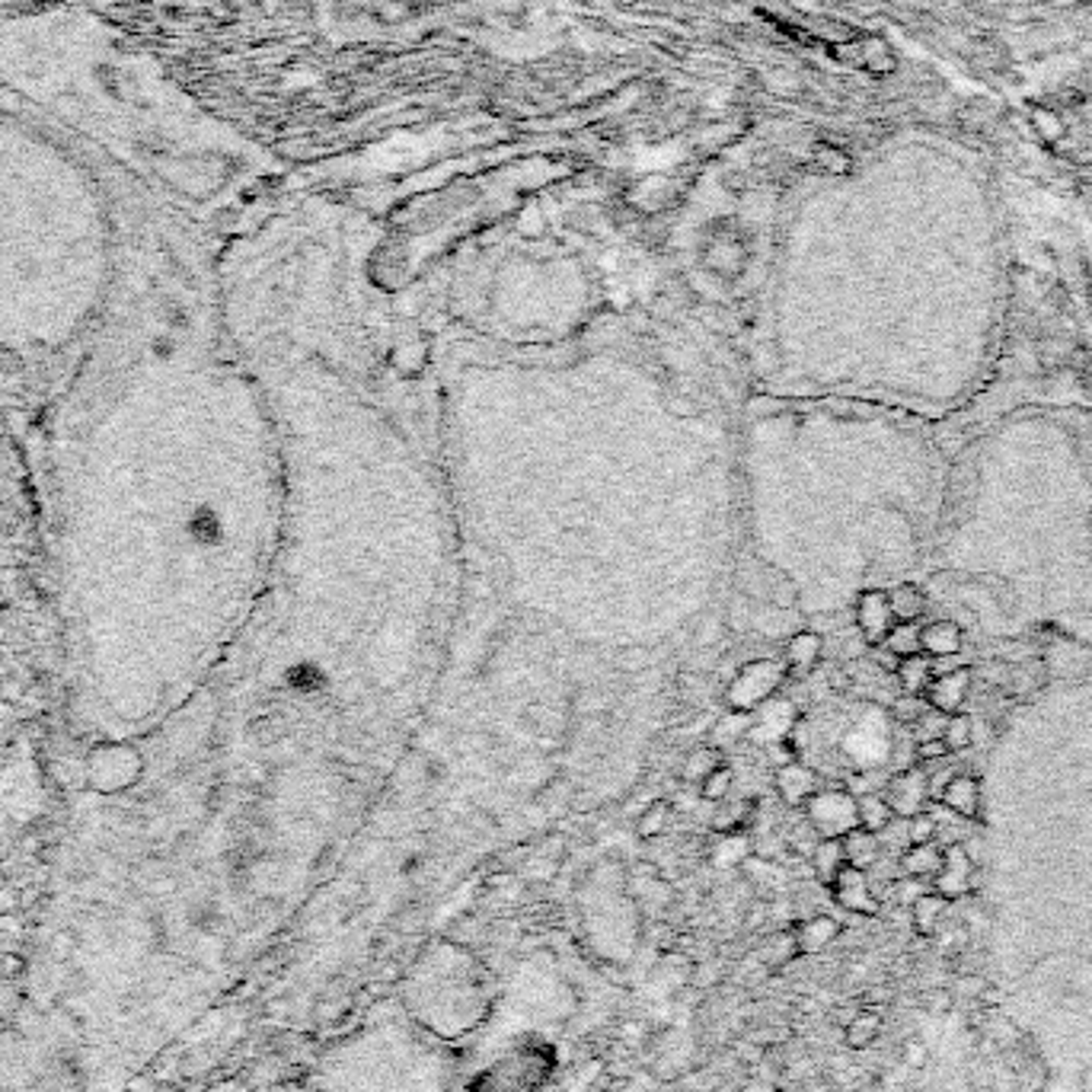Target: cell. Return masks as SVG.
I'll use <instances>...</instances> for the list:
<instances>
[{"instance_id":"f1b7e54d","label":"cell","mask_w":1092,"mask_h":1092,"mask_svg":"<svg viewBox=\"0 0 1092 1092\" xmlns=\"http://www.w3.org/2000/svg\"><path fill=\"white\" fill-rule=\"evenodd\" d=\"M882 645L889 648V652L898 655V658L920 655V652H924V645H920V623H894Z\"/></svg>"},{"instance_id":"f546056e","label":"cell","mask_w":1092,"mask_h":1092,"mask_svg":"<svg viewBox=\"0 0 1092 1092\" xmlns=\"http://www.w3.org/2000/svg\"><path fill=\"white\" fill-rule=\"evenodd\" d=\"M943 741L948 748V754H958V750H968L974 741V722L968 713H955L946 719V728H943Z\"/></svg>"},{"instance_id":"60d3db41","label":"cell","mask_w":1092,"mask_h":1092,"mask_svg":"<svg viewBox=\"0 0 1092 1092\" xmlns=\"http://www.w3.org/2000/svg\"><path fill=\"white\" fill-rule=\"evenodd\" d=\"M991 1035L1000 1048H1013V1044H1019V1028H1016L1013 1019H1006V1016H996L991 1022Z\"/></svg>"},{"instance_id":"5bb4252c","label":"cell","mask_w":1092,"mask_h":1092,"mask_svg":"<svg viewBox=\"0 0 1092 1092\" xmlns=\"http://www.w3.org/2000/svg\"><path fill=\"white\" fill-rule=\"evenodd\" d=\"M939 869H943V846H939L936 841H930V843H907V850L900 853V872H904V876L933 882Z\"/></svg>"},{"instance_id":"cb8c5ba5","label":"cell","mask_w":1092,"mask_h":1092,"mask_svg":"<svg viewBox=\"0 0 1092 1092\" xmlns=\"http://www.w3.org/2000/svg\"><path fill=\"white\" fill-rule=\"evenodd\" d=\"M878 1035H882V1016H878L876 1009H859V1013L846 1022L843 1041H846V1048L863 1051V1048H869Z\"/></svg>"},{"instance_id":"74e56055","label":"cell","mask_w":1092,"mask_h":1092,"mask_svg":"<svg viewBox=\"0 0 1092 1092\" xmlns=\"http://www.w3.org/2000/svg\"><path fill=\"white\" fill-rule=\"evenodd\" d=\"M930 891V885L924 882V878H911V876H904V878H898V882H894V898H898V904H904V907H911L913 900L920 898V894H926Z\"/></svg>"},{"instance_id":"f6af8a7d","label":"cell","mask_w":1092,"mask_h":1092,"mask_svg":"<svg viewBox=\"0 0 1092 1092\" xmlns=\"http://www.w3.org/2000/svg\"><path fill=\"white\" fill-rule=\"evenodd\" d=\"M978 1000H984V1003H991V1006H1000L1003 1003V991H996V987H991L987 984V991L978 996Z\"/></svg>"},{"instance_id":"7a4b0ae2","label":"cell","mask_w":1092,"mask_h":1092,"mask_svg":"<svg viewBox=\"0 0 1092 1092\" xmlns=\"http://www.w3.org/2000/svg\"><path fill=\"white\" fill-rule=\"evenodd\" d=\"M802 808H805V821L815 831L818 841H828V837L841 841L853 828H859L856 796L846 793V789H818Z\"/></svg>"},{"instance_id":"52a82bcc","label":"cell","mask_w":1092,"mask_h":1092,"mask_svg":"<svg viewBox=\"0 0 1092 1092\" xmlns=\"http://www.w3.org/2000/svg\"><path fill=\"white\" fill-rule=\"evenodd\" d=\"M898 623L889 604V591L869 588L856 598V630L863 636L865 645H882L885 636L891 633V626Z\"/></svg>"},{"instance_id":"30bf717a","label":"cell","mask_w":1092,"mask_h":1092,"mask_svg":"<svg viewBox=\"0 0 1092 1092\" xmlns=\"http://www.w3.org/2000/svg\"><path fill=\"white\" fill-rule=\"evenodd\" d=\"M824 658V639L811 630H798L789 636L786 652H783V665H786V678H808Z\"/></svg>"},{"instance_id":"8992f818","label":"cell","mask_w":1092,"mask_h":1092,"mask_svg":"<svg viewBox=\"0 0 1092 1092\" xmlns=\"http://www.w3.org/2000/svg\"><path fill=\"white\" fill-rule=\"evenodd\" d=\"M974 872H978V865H974V859L968 856L965 843L952 841V843L943 846V869L936 872V878H933L930 889L936 894H943L948 904H952V900L965 898V894L971 891Z\"/></svg>"},{"instance_id":"ba28073f","label":"cell","mask_w":1092,"mask_h":1092,"mask_svg":"<svg viewBox=\"0 0 1092 1092\" xmlns=\"http://www.w3.org/2000/svg\"><path fill=\"white\" fill-rule=\"evenodd\" d=\"M924 696H926V703H930V709H936V713H943V715L965 713V703H968V696H971V668L958 665V668H952V671L936 674Z\"/></svg>"},{"instance_id":"4fadbf2b","label":"cell","mask_w":1092,"mask_h":1092,"mask_svg":"<svg viewBox=\"0 0 1092 1092\" xmlns=\"http://www.w3.org/2000/svg\"><path fill=\"white\" fill-rule=\"evenodd\" d=\"M961 643H965V633L955 620H933V623L920 626V645L933 661L955 658L961 652Z\"/></svg>"},{"instance_id":"e0dca14e","label":"cell","mask_w":1092,"mask_h":1092,"mask_svg":"<svg viewBox=\"0 0 1092 1092\" xmlns=\"http://www.w3.org/2000/svg\"><path fill=\"white\" fill-rule=\"evenodd\" d=\"M808 856H811V872H815V878L824 885V889L834 882L837 872L846 865L843 841H834V837H828V841H815Z\"/></svg>"},{"instance_id":"603a6c76","label":"cell","mask_w":1092,"mask_h":1092,"mask_svg":"<svg viewBox=\"0 0 1092 1092\" xmlns=\"http://www.w3.org/2000/svg\"><path fill=\"white\" fill-rule=\"evenodd\" d=\"M722 763H726V757H722L719 748L700 745V748L687 750L684 767H680V780H684L687 786H700V783L706 780V776L713 773L715 767H722Z\"/></svg>"},{"instance_id":"7bdbcfd3","label":"cell","mask_w":1092,"mask_h":1092,"mask_svg":"<svg viewBox=\"0 0 1092 1092\" xmlns=\"http://www.w3.org/2000/svg\"><path fill=\"white\" fill-rule=\"evenodd\" d=\"M987 991V981L978 978V974H965V978H958V984H955L952 993H961V996H981Z\"/></svg>"},{"instance_id":"d4e9b609","label":"cell","mask_w":1092,"mask_h":1092,"mask_svg":"<svg viewBox=\"0 0 1092 1092\" xmlns=\"http://www.w3.org/2000/svg\"><path fill=\"white\" fill-rule=\"evenodd\" d=\"M671 802L668 798H655V802H648L643 811H639L636 818V834L643 837V841H655V837H661L668 831V824H671Z\"/></svg>"},{"instance_id":"7c38bea8","label":"cell","mask_w":1092,"mask_h":1092,"mask_svg":"<svg viewBox=\"0 0 1092 1092\" xmlns=\"http://www.w3.org/2000/svg\"><path fill=\"white\" fill-rule=\"evenodd\" d=\"M793 936L798 946V955H818L824 952L831 943H837L841 936V924L828 913H815V917H805L793 926Z\"/></svg>"},{"instance_id":"484cf974","label":"cell","mask_w":1092,"mask_h":1092,"mask_svg":"<svg viewBox=\"0 0 1092 1092\" xmlns=\"http://www.w3.org/2000/svg\"><path fill=\"white\" fill-rule=\"evenodd\" d=\"M390 361H393V367H397L402 378H415V374H419L422 367H425V361H428V345L422 343L419 336L402 339V343L393 345Z\"/></svg>"},{"instance_id":"f35d334b","label":"cell","mask_w":1092,"mask_h":1092,"mask_svg":"<svg viewBox=\"0 0 1092 1092\" xmlns=\"http://www.w3.org/2000/svg\"><path fill=\"white\" fill-rule=\"evenodd\" d=\"M900 1061H904V1067H911V1070H924L926 1063H930V1048L924 1044V1039H907L904 1051H900Z\"/></svg>"},{"instance_id":"7402d4cb","label":"cell","mask_w":1092,"mask_h":1092,"mask_svg":"<svg viewBox=\"0 0 1092 1092\" xmlns=\"http://www.w3.org/2000/svg\"><path fill=\"white\" fill-rule=\"evenodd\" d=\"M750 732V713H738V709H728L726 715H722L719 722H715L713 728H709V741L706 745L719 748V750H728L735 745H741V741L748 738Z\"/></svg>"},{"instance_id":"6da1fadb","label":"cell","mask_w":1092,"mask_h":1092,"mask_svg":"<svg viewBox=\"0 0 1092 1092\" xmlns=\"http://www.w3.org/2000/svg\"><path fill=\"white\" fill-rule=\"evenodd\" d=\"M783 680H786V665L773 658H754L738 668L732 684L726 687V706L738 709V713H754L757 706L780 693Z\"/></svg>"},{"instance_id":"b9f144b4","label":"cell","mask_w":1092,"mask_h":1092,"mask_svg":"<svg viewBox=\"0 0 1092 1092\" xmlns=\"http://www.w3.org/2000/svg\"><path fill=\"white\" fill-rule=\"evenodd\" d=\"M767 757H770V763L780 770V767H786V763L798 761V750L793 745V738H783V741H776V745L767 748Z\"/></svg>"},{"instance_id":"1f68e13d","label":"cell","mask_w":1092,"mask_h":1092,"mask_svg":"<svg viewBox=\"0 0 1092 1092\" xmlns=\"http://www.w3.org/2000/svg\"><path fill=\"white\" fill-rule=\"evenodd\" d=\"M288 684H291V691L310 696V693L323 691L326 678H323V671H319L317 665H297L295 671H288Z\"/></svg>"},{"instance_id":"44dd1931","label":"cell","mask_w":1092,"mask_h":1092,"mask_svg":"<svg viewBox=\"0 0 1092 1092\" xmlns=\"http://www.w3.org/2000/svg\"><path fill=\"white\" fill-rule=\"evenodd\" d=\"M856 818H859V828H863V831H872V834L882 837L885 831L891 828L894 811H891V805L885 802V796H878V793H863V796H856Z\"/></svg>"},{"instance_id":"d6a6232c","label":"cell","mask_w":1092,"mask_h":1092,"mask_svg":"<svg viewBox=\"0 0 1092 1092\" xmlns=\"http://www.w3.org/2000/svg\"><path fill=\"white\" fill-rule=\"evenodd\" d=\"M904 824H907L904 828L907 843H930V841H936V834H939V824L930 811H920V815L907 818Z\"/></svg>"},{"instance_id":"8d00e7d4","label":"cell","mask_w":1092,"mask_h":1092,"mask_svg":"<svg viewBox=\"0 0 1092 1092\" xmlns=\"http://www.w3.org/2000/svg\"><path fill=\"white\" fill-rule=\"evenodd\" d=\"M952 1006H955V993L946 991V987H933V991L924 993V1013L930 1019H943V1016L952 1013Z\"/></svg>"},{"instance_id":"2e32d148","label":"cell","mask_w":1092,"mask_h":1092,"mask_svg":"<svg viewBox=\"0 0 1092 1092\" xmlns=\"http://www.w3.org/2000/svg\"><path fill=\"white\" fill-rule=\"evenodd\" d=\"M946 911H948V900L943 898V894H936L933 889L926 891V894H920V898L911 904V920H913V930H917L924 939L936 936V930H939V926H943V917H946Z\"/></svg>"},{"instance_id":"836d02e7","label":"cell","mask_w":1092,"mask_h":1092,"mask_svg":"<svg viewBox=\"0 0 1092 1092\" xmlns=\"http://www.w3.org/2000/svg\"><path fill=\"white\" fill-rule=\"evenodd\" d=\"M1032 125H1035V132H1039L1044 141H1057V138H1063V134H1067V128H1063V119L1054 112V109H1048V106L1032 109Z\"/></svg>"},{"instance_id":"5b68a950","label":"cell","mask_w":1092,"mask_h":1092,"mask_svg":"<svg viewBox=\"0 0 1092 1092\" xmlns=\"http://www.w3.org/2000/svg\"><path fill=\"white\" fill-rule=\"evenodd\" d=\"M882 796H885V802L891 805L894 818L907 821V818L920 815V811L926 808V802H930V776H926L917 763H913V767H904L900 773L891 776Z\"/></svg>"},{"instance_id":"4dcf8cb0","label":"cell","mask_w":1092,"mask_h":1092,"mask_svg":"<svg viewBox=\"0 0 1092 1092\" xmlns=\"http://www.w3.org/2000/svg\"><path fill=\"white\" fill-rule=\"evenodd\" d=\"M732 786H735L732 767L722 763V767H715L696 789H700V798H706V802H722V798H728V793H732Z\"/></svg>"},{"instance_id":"83f0119b","label":"cell","mask_w":1092,"mask_h":1092,"mask_svg":"<svg viewBox=\"0 0 1092 1092\" xmlns=\"http://www.w3.org/2000/svg\"><path fill=\"white\" fill-rule=\"evenodd\" d=\"M750 856V837L748 831L741 834H719V843L713 846L715 865H741Z\"/></svg>"},{"instance_id":"ac0fdd59","label":"cell","mask_w":1092,"mask_h":1092,"mask_svg":"<svg viewBox=\"0 0 1092 1092\" xmlns=\"http://www.w3.org/2000/svg\"><path fill=\"white\" fill-rule=\"evenodd\" d=\"M898 684H900V691L904 693H911V696H924L926 693V687L933 684V678H936V668H933V658L930 655H911V658H900V665H898Z\"/></svg>"},{"instance_id":"4316f807","label":"cell","mask_w":1092,"mask_h":1092,"mask_svg":"<svg viewBox=\"0 0 1092 1092\" xmlns=\"http://www.w3.org/2000/svg\"><path fill=\"white\" fill-rule=\"evenodd\" d=\"M796 955H798V946H796L793 930L776 933V936H770L767 943H763V948H761L763 968H773V971H776V968H783V965H789Z\"/></svg>"},{"instance_id":"8fae6325","label":"cell","mask_w":1092,"mask_h":1092,"mask_svg":"<svg viewBox=\"0 0 1092 1092\" xmlns=\"http://www.w3.org/2000/svg\"><path fill=\"white\" fill-rule=\"evenodd\" d=\"M939 802H943L952 815L965 818V821H978L981 818V780L971 773H955L952 780L939 789Z\"/></svg>"},{"instance_id":"3957f363","label":"cell","mask_w":1092,"mask_h":1092,"mask_svg":"<svg viewBox=\"0 0 1092 1092\" xmlns=\"http://www.w3.org/2000/svg\"><path fill=\"white\" fill-rule=\"evenodd\" d=\"M828 891L841 911L856 913V917H876L882 911V900L876 898L869 885V872L856 869V865H843L834 882L828 885Z\"/></svg>"},{"instance_id":"9c48e42d","label":"cell","mask_w":1092,"mask_h":1092,"mask_svg":"<svg viewBox=\"0 0 1092 1092\" xmlns=\"http://www.w3.org/2000/svg\"><path fill=\"white\" fill-rule=\"evenodd\" d=\"M773 789H776V796H780L786 805H793V808H802V805L808 802V798L815 796L818 789H821V776H818L815 770L808 767V763L793 761V763H786V767L776 770Z\"/></svg>"},{"instance_id":"ee69618b","label":"cell","mask_w":1092,"mask_h":1092,"mask_svg":"<svg viewBox=\"0 0 1092 1092\" xmlns=\"http://www.w3.org/2000/svg\"><path fill=\"white\" fill-rule=\"evenodd\" d=\"M343 1003H330V1006H319V1016H323L326 1022H332L336 1019V1016H343Z\"/></svg>"},{"instance_id":"9a60e30c","label":"cell","mask_w":1092,"mask_h":1092,"mask_svg":"<svg viewBox=\"0 0 1092 1092\" xmlns=\"http://www.w3.org/2000/svg\"><path fill=\"white\" fill-rule=\"evenodd\" d=\"M841 841H843V853H846V865H856V869L869 872L872 865L882 859V837L872 834V831L853 828L850 834L841 837Z\"/></svg>"},{"instance_id":"d6986e66","label":"cell","mask_w":1092,"mask_h":1092,"mask_svg":"<svg viewBox=\"0 0 1092 1092\" xmlns=\"http://www.w3.org/2000/svg\"><path fill=\"white\" fill-rule=\"evenodd\" d=\"M715 805L719 808H715L713 821H709L715 834H741V831H750V824H754V802H748V798H738V802L722 798Z\"/></svg>"},{"instance_id":"ab89813d","label":"cell","mask_w":1092,"mask_h":1092,"mask_svg":"<svg viewBox=\"0 0 1092 1092\" xmlns=\"http://www.w3.org/2000/svg\"><path fill=\"white\" fill-rule=\"evenodd\" d=\"M913 757H917V763H933V761L948 757V748L943 738H926V741H917V745H913Z\"/></svg>"},{"instance_id":"ffe728a7","label":"cell","mask_w":1092,"mask_h":1092,"mask_svg":"<svg viewBox=\"0 0 1092 1092\" xmlns=\"http://www.w3.org/2000/svg\"><path fill=\"white\" fill-rule=\"evenodd\" d=\"M889 604L898 623H917L926 610V595L920 585L913 582H900L889 591Z\"/></svg>"},{"instance_id":"d590c367","label":"cell","mask_w":1092,"mask_h":1092,"mask_svg":"<svg viewBox=\"0 0 1092 1092\" xmlns=\"http://www.w3.org/2000/svg\"><path fill=\"white\" fill-rule=\"evenodd\" d=\"M926 709H930L926 696H911V693H904V696H900V700L891 706V713H894V719H898L900 726H913V722H917L920 715L926 713Z\"/></svg>"},{"instance_id":"277c9868","label":"cell","mask_w":1092,"mask_h":1092,"mask_svg":"<svg viewBox=\"0 0 1092 1092\" xmlns=\"http://www.w3.org/2000/svg\"><path fill=\"white\" fill-rule=\"evenodd\" d=\"M798 726V709L793 700H786V696H770L763 706H757L754 713H750V732L748 738L750 741H761V745H776V741L789 738L793 735V728Z\"/></svg>"},{"instance_id":"e575fe53","label":"cell","mask_w":1092,"mask_h":1092,"mask_svg":"<svg viewBox=\"0 0 1092 1092\" xmlns=\"http://www.w3.org/2000/svg\"><path fill=\"white\" fill-rule=\"evenodd\" d=\"M745 409H748L750 419L761 422V419H776L780 412H786V402L780 397H770V393H754V397L745 402Z\"/></svg>"}]
</instances>
